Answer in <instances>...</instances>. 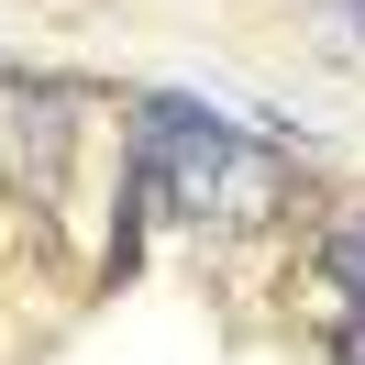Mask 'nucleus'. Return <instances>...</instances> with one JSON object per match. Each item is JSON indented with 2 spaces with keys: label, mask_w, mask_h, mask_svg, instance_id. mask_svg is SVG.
Segmentation results:
<instances>
[{
  "label": "nucleus",
  "mask_w": 365,
  "mask_h": 365,
  "mask_svg": "<svg viewBox=\"0 0 365 365\" xmlns=\"http://www.w3.org/2000/svg\"><path fill=\"white\" fill-rule=\"evenodd\" d=\"M332 365H365V310L343 321V343H332Z\"/></svg>",
  "instance_id": "7ed1b4c3"
},
{
  "label": "nucleus",
  "mask_w": 365,
  "mask_h": 365,
  "mask_svg": "<svg viewBox=\"0 0 365 365\" xmlns=\"http://www.w3.org/2000/svg\"><path fill=\"white\" fill-rule=\"evenodd\" d=\"M321 266H332V288H354V299H365V232H343V244L321 255Z\"/></svg>",
  "instance_id": "f03ea898"
},
{
  "label": "nucleus",
  "mask_w": 365,
  "mask_h": 365,
  "mask_svg": "<svg viewBox=\"0 0 365 365\" xmlns=\"http://www.w3.org/2000/svg\"><path fill=\"white\" fill-rule=\"evenodd\" d=\"M133 133H144L155 188H178L200 222H266V210L288 200V178H277V155H266V144L222 133V122H210V111H188V100H144V111H133Z\"/></svg>",
  "instance_id": "f257e3e1"
}]
</instances>
